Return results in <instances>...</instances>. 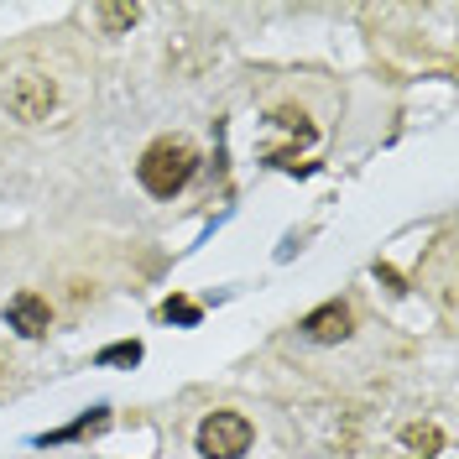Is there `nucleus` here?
I'll return each mask as SVG.
<instances>
[{"instance_id": "obj_7", "label": "nucleus", "mask_w": 459, "mask_h": 459, "mask_svg": "<svg viewBox=\"0 0 459 459\" xmlns=\"http://www.w3.org/2000/svg\"><path fill=\"white\" fill-rule=\"evenodd\" d=\"M94 16H100V27L115 37V31H131L136 22H142V5H100Z\"/></svg>"}, {"instance_id": "obj_5", "label": "nucleus", "mask_w": 459, "mask_h": 459, "mask_svg": "<svg viewBox=\"0 0 459 459\" xmlns=\"http://www.w3.org/2000/svg\"><path fill=\"white\" fill-rule=\"evenodd\" d=\"M350 329H355V318H350L344 303H324V308H314L303 318V334L314 344H340V340H350Z\"/></svg>"}, {"instance_id": "obj_8", "label": "nucleus", "mask_w": 459, "mask_h": 459, "mask_svg": "<svg viewBox=\"0 0 459 459\" xmlns=\"http://www.w3.org/2000/svg\"><path fill=\"white\" fill-rule=\"evenodd\" d=\"M142 360V344L126 340V344H105L100 355H94V366H136Z\"/></svg>"}, {"instance_id": "obj_1", "label": "nucleus", "mask_w": 459, "mask_h": 459, "mask_svg": "<svg viewBox=\"0 0 459 459\" xmlns=\"http://www.w3.org/2000/svg\"><path fill=\"white\" fill-rule=\"evenodd\" d=\"M194 172H199V146L188 136H162V142L146 146L142 162H136V178H142V188L152 199H172Z\"/></svg>"}, {"instance_id": "obj_10", "label": "nucleus", "mask_w": 459, "mask_h": 459, "mask_svg": "<svg viewBox=\"0 0 459 459\" xmlns=\"http://www.w3.org/2000/svg\"><path fill=\"white\" fill-rule=\"evenodd\" d=\"M162 318H168V324H199V303H188V298H168V303H162Z\"/></svg>"}, {"instance_id": "obj_2", "label": "nucleus", "mask_w": 459, "mask_h": 459, "mask_svg": "<svg viewBox=\"0 0 459 459\" xmlns=\"http://www.w3.org/2000/svg\"><path fill=\"white\" fill-rule=\"evenodd\" d=\"M251 438H256V429H251L246 412H209L199 423V455L204 459H240L251 449Z\"/></svg>"}, {"instance_id": "obj_9", "label": "nucleus", "mask_w": 459, "mask_h": 459, "mask_svg": "<svg viewBox=\"0 0 459 459\" xmlns=\"http://www.w3.org/2000/svg\"><path fill=\"white\" fill-rule=\"evenodd\" d=\"M438 444H444V433L433 429V423H429V429H423V423H418V429H407V449H418L423 459H429Z\"/></svg>"}, {"instance_id": "obj_6", "label": "nucleus", "mask_w": 459, "mask_h": 459, "mask_svg": "<svg viewBox=\"0 0 459 459\" xmlns=\"http://www.w3.org/2000/svg\"><path fill=\"white\" fill-rule=\"evenodd\" d=\"M110 423V412L105 407H94V412H84L79 423H68V429H57V433H42V444H68V438H84V433H100Z\"/></svg>"}, {"instance_id": "obj_3", "label": "nucleus", "mask_w": 459, "mask_h": 459, "mask_svg": "<svg viewBox=\"0 0 459 459\" xmlns=\"http://www.w3.org/2000/svg\"><path fill=\"white\" fill-rule=\"evenodd\" d=\"M53 100H57V84L48 79V74H37V68L16 74V79L5 84V110H11V120H22V126H37V120H48Z\"/></svg>"}, {"instance_id": "obj_4", "label": "nucleus", "mask_w": 459, "mask_h": 459, "mask_svg": "<svg viewBox=\"0 0 459 459\" xmlns=\"http://www.w3.org/2000/svg\"><path fill=\"white\" fill-rule=\"evenodd\" d=\"M5 324H11L22 340H42V334H48V324H53L48 298H37V292H16V298L5 303Z\"/></svg>"}]
</instances>
